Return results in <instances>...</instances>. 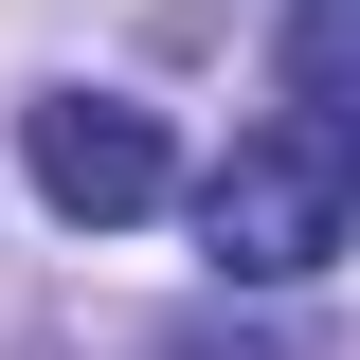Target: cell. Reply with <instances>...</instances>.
I'll return each instance as SVG.
<instances>
[{"label": "cell", "instance_id": "1", "mask_svg": "<svg viewBox=\"0 0 360 360\" xmlns=\"http://www.w3.org/2000/svg\"><path fill=\"white\" fill-rule=\"evenodd\" d=\"M198 234H217V270H252V288H307V270L360 234V127L288 90V108L234 127V162L198 180Z\"/></svg>", "mask_w": 360, "mask_h": 360}, {"label": "cell", "instance_id": "2", "mask_svg": "<svg viewBox=\"0 0 360 360\" xmlns=\"http://www.w3.org/2000/svg\"><path fill=\"white\" fill-rule=\"evenodd\" d=\"M18 162H37V198H54L72 234H127V217L180 198L162 108H127V90H37V108H18Z\"/></svg>", "mask_w": 360, "mask_h": 360}, {"label": "cell", "instance_id": "3", "mask_svg": "<svg viewBox=\"0 0 360 360\" xmlns=\"http://www.w3.org/2000/svg\"><path fill=\"white\" fill-rule=\"evenodd\" d=\"M288 90L360 127V0H288Z\"/></svg>", "mask_w": 360, "mask_h": 360}]
</instances>
